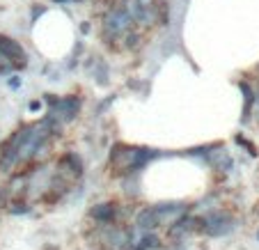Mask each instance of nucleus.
<instances>
[{
  "mask_svg": "<svg viewBox=\"0 0 259 250\" xmlns=\"http://www.w3.org/2000/svg\"><path fill=\"white\" fill-rule=\"evenodd\" d=\"M12 214H28V206H25V204H14Z\"/></svg>",
  "mask_w": 259,
  "mask_h": 250,
  "instance_id": "2eb2a0df",
  "label": "nucleus"
},
{
  "mask_svg": "<svg viewBox=\"0 0 259 250\" xmlns=\"http://www.w3.org/2000/svg\"><path fill=\"white\" fill-rule=\"evenodd\" d=\"M158 245H161V241H158L156 234H145L138 241V245H133L131 250H156Z\"/></svg>",
  "mask_w": 259,
  "mask_h": 250,
  "instance_id": "9b49d317",
  "label": "nucleus"
},
{
  "mask_svg": "<svg viewBox=\"0 0 259 250\" xmlns=\"http://www.w3.org/2000/svg\"><path fill=\"white\" fill-rule=\"evenodd\" d=\"M41 108V101H30V110H39Z\"/></svg>",
  "mask_w": 259,
  "mask_h": 250,
  "instance_id": "dca6fc26",
  "label": "nucleus"
},
{
  "mask_svg": "<svg viewBox=\"0 0 259 250\" xmlns=\"http://www.w3.org/2000/svg\"><path fill=\"white\" fill-rule=\"evenodd\" d=\"M126 12H128V16H131V21H138V23H142V25H149V21H152V12L142 10L136 0H128L126 3Z\"/></svg>",
  "mask_w": 259,
  "mask_h": 250,
  "instance_id": "1a4fd4ad",
  "label": "nucleus"
},
{
  "mask_svg": "<svg viewBox=\"0 0 259 250\" xmlns=\"http://www.w3.org/2000/svg\"><path fill=\"white\" fill-rule=\"evenodd\" d=\"M103 25H106V32L113 34V37L124 32V30L131 25V16H128L126 7H115V10H110L106 14V19H103Z\"/></svg>",
  "mask_w": 259,
  "mask_h": 250,
  "instance_id": "f03ea898",
  "label": "nucleus"
},
{
  "mask_svg": "<svg viewBox=\"0 0 259 250\" xmlns=\"http://www.w3.org/2000/svg\"><path fill=\"white\" fill-rule=\"evenodd\" d=\"M80 108V101L76 97H67V99H60L58 103L53 106V110H51V117L53 119H62V122H69V119L76 117V113H78Z\"/></svg>",
  "mask_w": 259,
  "mask_h": 250,
  "instance_id": "7ed1b4c3",
  "label": "nucleus"
},
{
  "mask_svg": "<svg viewBox=\"0 0 259 250\" xmlns=\"http://www.w3.org/2000/svg\"><path fill=\"white\" fill-rule=\"evenodd\" d=\"M154 211H156V216H158V225L161 223H175L179 221L184 214H186V206L184 204H177V202H170V204H158L154 206Z\"/></svg>",
  "mask_w": 259,
  "mask_h": 250,
  "instance_id": "39448f33",
  "label": "nucleus"
},
{
  "mask_svg": "<svg viewBox=\"0 0 259 250\" xmlns=\"http://www.w3.org/2000/svg\"><path fill=\"white\" fill-rule=\"evenodd\" d=\"M241 90H243V94H245V110H243V122H248L250 106H252V101H254V94H252V90H250V85H248V83H241Z\"/></svg>",
  "mask_w": 259,
  "mask_h": 250,
  "instance_id": "f8f14e48",
  "label": "nucleus"
},
{
  "mask_svg": "<svg viewBox=\"0 0 259 250\" xmlns=\"http://www.w3.org/2000/svg\"><path fill=\"white\" fill-rule=\"evenodd\" d=\"M136 225L140 230H154V227H158V216H156V211H154V206H147V209H142L138 214Z\"/></svg>",
  "mask_w": 259,
  "mask_h": 250,
  "instance_id": "6e6552de",
  "label": "nucleus"
},
{
  "mask_svg": "<svg viewBox=\"0 0 259 250\" xmlns=\"http://www.w3.org/2000/svg\"><path fill=\"white\" fill-rule=\"evenodd\" d=\"M55 3H67V0H55Z\"/></svg>",
  "mask_w": 259,
  "mask_h": 250,
  "instance_id": "f3484780",
  "label": "nucleus"
},
{
  "mask_svg": "<svg viewBox=\"0 0 259 250\" xmlns=\"http://www.w3.org/2000/svg\"><path fill=\"white\" fill-rule=\"evenodd\" d=\"M197 218H193V216H181L179 221H175L170 225V236L172 239H181V236H186V234H191V232H195L197 230Z\"/></svg>",
  "mask_w": 259,
  "mask_h": 250,
  "instance_id": "423d86ee",
  "label": "nucleus"
},
{
  "mask_svg": "<svg viewBox=\"0 0 259 250\" xmlns=\"http://www.w3.org/2000/svg\"><path fill=\"white\" fill-rule=\"evenodd\" d=\"M90 216H92L94 221H99V223H113L115 216H117V204H113V202L97 204V206H92Z\"/></svg>",
  "mask_w": 259,
  "mask_h": 250,
  "instance_id": "0eeeda50",
  "label": "nucleus"
},
{
  "mask_svg": "<svg viewBox=\"0 0 259 250\" xmlns=\"http://www.w3.org/2000/svg\"><path fill=\"white\" fill-rule=\"evenodd\" d=\"M138 41H140V37H138L136 32L126 34V46H128V49H136V46H138Z\"/></svg>",
  "mask_w": 259,
  "mask_h": 250,
  "instance_id": "ddd939ff",
  "label": "nucleus"
},
{
  "mask_svg": "<svg viewBox=\"0 0 259 250\" xmlns=\"http://www.w3.org/2000/svg\"><path fill=\"white\" fill-rule=\"evenodd\" d=\"M200 223H202L204 234H209V236H223L234 230V218L230 214H225V211H213V214L202 218Z\"/></svg>",
  "mask_w": 259,
  "mask_h": 250,
  "instance_id": "f257e3e1",
  "label": "nucleus"
},
{
  "mask_svg": "<svg viewBox=\"0 0 259 250\" xmlns=\"http://www.w3.org/2000/svg\"><path fill=\"white\" fill-rule=\"evenodd\" d=\"M136 3L142 7V10H152L154 7V0H136Z\"/></svg>",
  "mask_w": 259,
  "mask_h": 250,
  "instance_id": "4468645a",
  "label": "nucleus"
},
{
  "mask_svg": "<svg viewBox=\"0 0 259 250\" xmlns=\"http://www.w3.org/2000/svg\"><path fill=\"white\" fill-rule=\"evenodd\" d=\"M0 55L7 60H14V62L25 64V51L19 41L10 39V37H0Z\"/></svg>",
  "mask_w": 259,
  "mask_h": 250,
  "instance_id": "20e7f679",
  "label": "nucleus"
},
{
  "mask_svg": "<svg viewBox=\"0 0 259 250\" xmlns=\"http://www.w3.org/2000/svg\"><path fill=\"white\" fill-rule=\"evenodd\" d=\"M257 241H259V230H257Z\"/></svg>",
  "mask_w": 259,
  "mask_h": 250,
  "instance_id": "a211bd4d",
  "label": "nucleus"
},
{
  "mask_svg": "<svg viewBox=\"0 0 259 250\" xmlns=\"http://www.w3.org/2000/svg\"><path fill=\"white\" fill-rule=\"evenodd\" d=\"M206 161L213 168H218V170H230L232 168V158L225 154V149H213V152H209L206 154Z\"/></svg>",
  "mask_w": 259,
  "mask_h": 250,
  "instance_id": "9d476101",
  "label": "nucleus"
}]
</instances>
